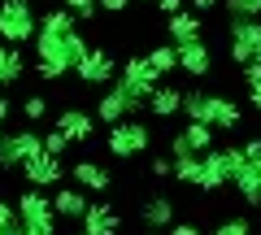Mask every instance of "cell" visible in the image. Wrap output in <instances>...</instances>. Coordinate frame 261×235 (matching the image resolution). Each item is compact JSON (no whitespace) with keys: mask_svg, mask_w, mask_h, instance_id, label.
Instances as JSON below:
<instances>
[{"mask_svg":"<svg viewBox=\"0 0 261 235\" xmlns=\"http://www.w3.org/2000/svg\"><path fill=\"white\" fill-rule=\"evenodd\" d=\"M83 53H87V44H83L79 31H65V35L35 31V74L48 79V83H57L61 74H70Z\"/></svg>","mask_w":261,"mask_h":235,"instance_id":"6da1fadb","label":"cell"},{"mask_svg":"<svg viewBox=\"0 0 261 235\" xmlns=\"http://www.w3.org/2000/svg\"><path fill=\"white\" fill-rule=\"evenodd\" d=\"M183 113H187V122H205L209 131H235L244 122L240 105L214 92H183Z\"/></svg>","mask_w":261,"mask_h":235,"instance_id":"7a4b0ae2","label":"cell"},{"mask_svg":"<svg viewBox=\"0 0 261 235\" xmlns=\"http://www.w3.org/2000/svg\"><path fill=\"white\" fill-rule=\"evenodd\" d=\"M35 31H39V18L31 0H0V44L22 48L35 39Z\"/></svg>","mask_w":261,"mask_h":235,"instance_id":"3957f363","label":"cell"},{"mask_svg":"<svg viewBox=\"0 0 261 235\" xmlns=\"http://www.w3.org/2000/svg\"><path fill=\"white\" fill-rule=\"evenodd\" d=\"M44 152V135L35 126H22V131H5L0 140V174H18L31 157Z\"/></svg>","mask_w":261,"mask_h":235,"instance_id":"277c9868","label":"cell"},{"mask_svg":"<svg viewBox=\"0 0 261 235\" xmlns=\"http://www.w3.org/2000/svg\"><path fill=\"white\" fill-rule=\"evenodd\" d=\"M105 148H109V157H118V161L144 157V152L152 148V131L140 122V118H126V122L109 126V135H105Z\"/></svg>","mask_w":261,"mask_h":235,"instance_id":"5b68a950","label":"cell"},{"mask_svg":"<svg viewBox=\"0 0 261 235\" xmlns=\"http://www.w3.org/2000/svg\"><path fill=\"white\" fill-rule=\"evenodd\" d=\"M113 83L122 87V96H126L135 109H144V105H148V96L157 92V74L148 70V61H144V57H126V61L118 66V79H113Z\"/></svg>","mask_w":261,"mask_h":235,"instance_id":"8992f818","label":"cell"},{"mask_svg":"<svg viewBox=\"0 0 261 235\" xmlns=\"http://www.w3.org/2000/svg\"><path fill=\"white\" fill-rule=\"evenodd\" d=\"M13 209H18V222L27 226L31 235H57V214H53V196H44V192L27 188L18 200H13Z\"/></svg>","mask_w":261,"mask_h":235,"instance_id":"52a82bcc","label":"cell"},{"mask_svg":"<svg viewBox=\"0 0 261 235\" xmlns=\"http://www.w3.org/2000/svg\"><path fill=\"white\" fill-rule=\"evenodd\" d=\"M235 166H240V148H231V144H218V148H209L205 157H200V183H196V188L222 192L226 183L235 179Z\"/></svg>","mask_w":261,"mask_h":235,"instance_id":"ba28073f","label":"cell"},{"mask_svg":"<svg viewBox=\"0 0 261 235\" xmlns=\"http://www.w3.org/2000/svg\"><path fill=\"white\" fill-rule=\"evenodd\" d=\"M261 53V18H231V61L235 66H252Z\"/></svg>","mask_w":261,"mask_h":235,"instance_id":"9c48e42d","label":"cell"},{"mask_svg":"<svg viewBox=\"0 0 261 235\" xmlns=\"http://www.w3.org/2000/svg\"><path fill=\"white\" fill-rule=\"evenodd\" d=\"M74 74L83 79L87 87H109L113 79H118V61H113L109 53H105V48H87L83 57H79V66H74Z\"/></svg>","mask_w":261,"mask_h":235,"instance_id":"30bf717a","label":"cell"},{"mask_svg":"<svg viewBox=\"0 0 261 235\" xmlns=\"http://www.w3.org/2000/svg\"><path fill=\"white\" fill-rule=\"evenodd\" d=\"M22 179L31 183L35 192H48V188H57V183L65 179V170H61V157H48V152H39V157H31L27 166L18 170Z\"/></svg>","mask_w":261,"mask_h":235,"instance_id":"8fae6325","label":"cell"},{"mask_svg":"<svg viewBox=\"0 0 261 235\" xmlns=\"http://www.w3.org/2000/svg\"><path fill=\"white\" fill-rule=\"evenodd\" d=\"M96 118H100L105 126H118V122H126V118H140V109L122 96L118 83H109V87L100 92V100H96Z\"/></svg>","mask_w":261,"mask_h":235,"instance_id":"7c38bea8","label":"cell"},{"mask_svg":"<svg viewBox=\"0 0 261 235\" xmlns=\"http://www.w3.org/2000/svg\"><path fill=\"white\" fill-rule=\"evenodd\" d=\"M57 131H61L70 144H87L96 135V118L87 109H79V105H70V109L57 113Z\"/></svg>","mask_w":261,"mask_h":235,"instance_id":"4fadbf2b","label":"cell"},{"mask_svg":"<svg viewBox=\"0 0 261 235\" xmlns=\"http://www.w3.org/2000/svg\"><path fill=\"white\" fill-rule=\"evenodd\" d=\"M235 192L244 196V205H252V209H261V161H248L240 152V166H235Z\"/></svg>","mask_w":261,"mask_h":235,"instance_id":"5bb4252c","label":"cell"},{"mask_svg":"<svg viewBox=\"0 0 261 235\" xmlns=\"http://www.w3.org/2000/svg\"><path fill=\"white\" fill-rule=\"evenodd\" d=\"M174 200L170 196H148V200H140V222H144V231H170L174 226Z\"/></svg>","mask_w":261,"mask_h":235,"instance_id":"9a60e30c","label":"cell"},{"mask_svg":"<svg viewBox=\"0 0 261 235\" xmlns=\"http://www.w3.org/2000/svg\"><path fill=\"white\" fill-rule=\"evenodd\" d=\"M174 53H178V70H183V74H192V79H205L209 70H214V53H209L205 39L183 44V48H174Z\"/></svg>","mask_w":261,"mask_h":235,"instance_id":"2e32d148","label":"cell"},{"mask_svg":"<svg viewBox=\"0 0 261 235\" xmlns=\"http://www.w3.org/2000/svg\"><path fill=\"white\" fill-rule=\"evenodd\" d=\"M83 231H87V235H118V231H122V214L109 205V200H100V205H87V214H83Z\"/></svg>","mask_w":261,"mask_h":235,"instance_id":"e0dca14e","label":"cell"},{"mask_svg":"<svg viewBox=\"0 0 261 235\" xmlns=\"http://www.w3.org/2000/svg\"><path fill=\"white\" fill-rule=\"evenodd\" d=\"M87 205H92V200H87V196H83V188H74V183H70V188H57V192H53V214H57V218L83 222Z\"/></svg>","mask_w":261,"mask_h":235,"instance_id":"ac0fdd59","label":"cell"},{"mask_svg":"<svg viewBox=\"0 0 261 235\" xmlns=\"http://www.w3.org/2000/svg\"><path fill=\"white\" fill-rule=\"evenodd\" d=\"M70 179H74V188H83V192H105L113 183V174L100 166V161H74V166H70Z\"/></svg>","mask_w":261,"mask_h":235,"instance_id":"d6986e66","label":"cell"},{"mask_svg":"<svg viewBox=\"0 0 261 235\" xmlns=\"http://www.w3.org/2000/svg\"><path fill=\"white\" fill-rule=\"evenodd\" d=\"M166 35L174 39V48L196 44V39H205V35H200V13L183 9V13H174V18H166Z\"/></svg>","mask_w":261,"mask_h":235,"instance_id":"ffe728a7","label":"cell"},{"mask_svg":"<svg viewBox=\"0 0 261 235\" xmlns=\"http://www.w3.org/2000/svg\"><path fill=\"white\" fill-rule=\"evenodd\" d=\"M144 109H148L152 118H174V113H183V92H178L174 83H157V92L148 96Z\"/></svg>","mask_w":261,"mask_h":235,"instance_id":"44dd1931","label":"cell"},{"mask_svg":"<svg viewBox=\"0 0 261 235\" xmlns=\"http://www.w3.org/2000/svg\"><path fill=\"white\" fill-rule=\"evenodd\" d=\"M22 74H27V57H22V48L0 44V92H5V87H13Z\"/></svg>","mask_w":261,"mask_h":235,"instance_id":"7402d4cb","label":"cell"},{"mask_svg":"<svg viewBox=\"0 0 261 235\" xmlns=\"http://www.w3.org/2000/svg\"><path fill=\"white\" fill-rule=\"evenodd\" d=\"M144 61H148V70L157 74V83H161L166 74H174V70H178V53H174V44H157V48H148V53H144Z\"/></svg>","mask_w":261,"mask_h":235,"instance_id":"603a6c76","label":"cell"},{"mask_svg":"<svg viewBox=\"0 0 261 235\" xmlns=\"http://www.w3.org/2000/svg\"><path fill=\"white\" fill-rule=\"evenodd\" d=\"M178 135H183V144H187V148L196 152V157H205L209 148H218V140H214V131H209L205 122H187V126H183V131H178Z\"/></svg>","mask_w":261,"mask_h":235,"instance_id":"cb8c5ba5","label":"cell"},{"mask_svg":"<svg viewBox=\"0 0 261 235\" xmlns=\"http://www.w3.org/2000/svg\"><path fill=\"white\" fill-rule=\"evenodd\" d=\"M39 31L65 35V31H79V18H74L70 9H61V5H57V9H44V13H39Z\"/></svg>","mask_w":261,"mask_h":235,"instance_id":"d4e9b609","label":"cell"},{"mask_svg":"<svg viewBox=\"0 0 261 235\" xmlns=\"http://www.w3.org/2000/svg\"><path fill=\"white\" fill-rule=\"evenodd\" d=\"M18 109H22V118H27L31 126H39V122H44V118H48V100H44V96H35V92H31L27 100L18 105Z\"/></svg>","mask_w":261,"mask_h":235,"instance_id":"484cf974","label":"cell"},{"mask_svg":"<svg viewBox=\"0 0 261 235\" xmlns=\"http://www.w3.org/2000/svg\"><path fill=\"white\" fill-rule=\"evenodd\" d=\"M174 179L187 183V188H196V183H200V157H183V161H174Z\"/></svg>","mask_w":261,"mask_h":235,"instance_id":"4316f807","label":"cell"},{"mask_svg":"<svg viewBox=\"0 0 261 235\" xmlns=\"http://www.w3.org/2000/svg\"><path fill=\"white\" fill-rule=\"evenodd\" d=\"M244 92L252 109H261V66H244Z\"/></svg>","mask_w":261,"mask_h":235,"instance_id":"83f0119b","label":"cell"},{"mask_svg":"<svg viewBox=\"0 0 261 235\" xmlns=\"http://www.w3.org/2000/svg\"><path fill=\"white\" fill-rule=\"evenodd\" d=\"M231 18H261V0H222Z\"/></svg>","mask_w":261,"mask_h":235,"instance_id":"f1b7e54d","label":"cell"},{"mask_svg":"<svg viewBox=\"0 0 261 235\" xmlns=\"http://www.w3.org/2000/svg\"><path fill=\"white\" fill-rule=\"evenodd\" d=\"M209 235H252V222L248 218H222Z\"/></svg>","mask_w":261,"mask_h":235,"instance_id":"f546056e","label":"cell"},{"mask_svg":"<svg viewBox=\"0 0 261 235\" xmlns=\"http://www.w3.org/2000/svg\"><path fill=\"white\" fill-rule=\"evenodd\" d=\"M61 9H70L79 22H87V18H96V0H61Z\"/></svg>","mask_w":261,"mask_h":235,"instance_id":"4dcf8cb0","label":"cell"},{"mask_svg":"<svg viewBox=\"0 0 261 235\" xmlns=\"http://www.w3.org/2000/svg\"><path fill=\"white\" fill-rule=\"evenodd\" d=\"M65 148H70V140H65V135H61V131H57V126H53V131L44 135V152H48V157H61Z\"/></svg>","mask_w":261,"mask_h":235,"instance_id":"1f68e13d","label":"cell"},{"mask_svg":"<svg viewBox=\"0 0 261 235\" xmlns=\"http://www.w3.org/2000/svg\"><path fill=\"white\" fill-rule=\"evenodd\" d=\"M174 174V161L170 157H152V179H170Z\"/></svg>","mask_w":261,"mask_h":235,"instance_id":"d6a6232c","label":"cell"},{"mask_svg":"<svg viewBox=\"0 0 261 235\" xmlns=\"http://www.w3.org/2000/svg\"><path fill=\"white\" fill-rule=\"evenodd\" d=\"M240 152H244L248 161H261V140H257V135H252V140H244V144H240Z\"/></svg>","mask_w":261,"mask_h":235,"instance_id":"836d02e7","label":"cell"},{"mask_svg":"<svg viewBox=\"0 0 261 235\" xmlns=\"http://www.w3.org/2000/svg\"><path fill=\"white\" fill-rule=\"evenodd\" d=\"M157 9L166 13V18H174V13H183V9H187V0H157Z\"/></svg>","mask_w":261,"mask_h":235,"instance_id":"e575fe53","label":"cell"},{"mask_svg":"<svg viewBox=\"0 0 261 235\" xmlns=\"http://www.w3.org/2000/svg\"><path fill=\"white\" fill-rule=\"evenodd\" d=\"M166 235H200V226H192V222H174Z\"/></svg>","mask_w":261,"mask_h":235,"instance_id":"d590c367","label":"cell"},{"mask_svg":"<svg viewBox=\"0 0 261 235\" xmlns=\"http://www.w3.org/2000/svg\"><path fill=\"white\" fill-rule=\"evenodd\" d=\"M96 9H105V13H122V9H126V0H96Z\"/></svg>","mask_w":261,"mask_h":235,"instance_id":"8d00e7d4","label":"cell"},{"mask_svg":"<svg viewBox=\"0 0 261 235\" xmlns=\"http://www.w3.org/2000/svg\"><path fill=\"white\" fill-rule=\"evenodd\" d=\"M9 113H13V100H9V96H5V92H0V126L9 122Z\"/></svg>","mask_w":261,"mask_h":235,"instance_id":"74e56055","label":"cell"},{"mask_svg":"<svg viewBox=\"0 0 261 235\" xmlns=\"http://www.w3.org/2000/svg\"><path fill=\"white\" fill-rule=\"evenodd\" d=\"M187 5H192V13H209L218 0H187Z\"/></svg>","mask_w":261,"mask_h":235,"instance_id":"f35d334b","label":"cell"},{"mask_svg":"<svg viewBox=\"0 0 261 235\" xmlns=\"http://www.w3.org/2000/svg\"><path fill=\"white\" fill-rule=\"evenodd\" d=\"M144 235H166V231H144Z\"/></svg>","mask_w":261,"mask_h":235,"instance_id":"ab89813d","label":"cell"},{"mask_svg":"<svg viewBox=\"0 0 261 235\" xmlns=\"http://www.w3.org/2000/svg\"><path fill=\"white\" fill-rule=\"evenodd\" d=\"M74 235H87V231H74Z\"/></svg>","mask_w":261,"mask_h":235,"instance_id":"60d3db41","label":"cell"}]
</instances>
